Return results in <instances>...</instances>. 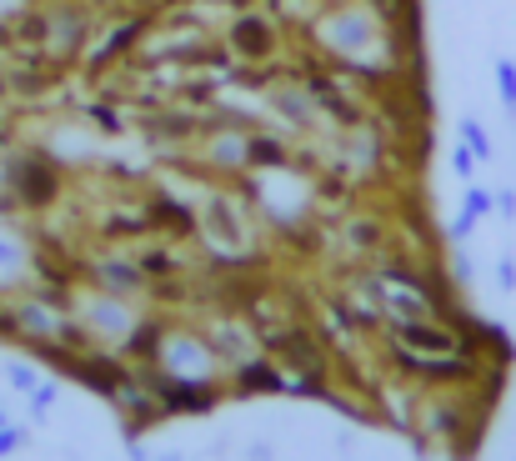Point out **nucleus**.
Segmentation results:
<instances>
[{
    "instance_id": "6e6552de",
    "label": "nucleus",
    "mask_w": 516,
    "mask_h": 461,
    "mask_svg": "<svg viewBox=\"0 0 516 461\" xmlns=\"http://www.w3.org/2000/svg\"><path fill=\"white\" fill-rule=\"evenodd\" d=\"M15 441H21V431H15V427H5V431H0V451H11Z\"/></svg>"
},
{
    "instance_id": "39448f33",
    "label": "nucleus",
    "mask_w": 516,
    "mask_h": 461,
    "mask_svg": "<svg viewBox=\"0 0 516 461\" xmlns=\"http://www.w3.org/2000/svg\"><path fill=\"white\" fill-rule=\"evenodd\" d=\"M452 166H456V176H462V181H472V171H476V156H472V150H456V156H452Z\"/></svg>"
},
{
    "instance_id": "f03ea898",
    "label": "nucleus",
    "mask_w": 516,
    "mask_h": 461,
    "mask_svg": "<svg viewBox=\"0 0 516 461\" xmlns=\"http://www.w3.org/2000/svg\"><path fill=\"white\" fill-rule=\"evenodd\" d=\"M462 146L472 150L476 161H492V136L482 130V120H476V116H462Z\"/></svg>"
},
{
    "instance_id": "7ed1b4c3",
    "label": "nucleus",
    "mask_w": 516,
    "mask_h": 461,
    "mask_svg": "<svg viewBox=\"0 0 516 461\" xmlns=\"http://www.w3.org/2000/svg\"><path fill=\"white\" fill-rule=\"evenodd\" d=\"M496 96H502V106H506V116L516 120V61H496Z\"/></svg>"
},
{
    "instance_id": "0eeeda50",
    "label": "nucleus",
    "mask_w": 516,
    "mask_h": 461,
    "mask_svg": "<svg viewBox=\"0 0 516 461\" xmlns=\"http://www.w3.org/2000/svg\"><path fill=\"white\" fill-rule=\"evenodd\" d=\"M11 381H15V387H31L35 376H31V371H25V366H11Z\"/></svg>"
},
{
    "instance_id": "423d86ee",
    "label": "nucleus",
    "mask_w": 516,
    "mask_h": 461,
    "mask_svg": "<svg viewBox=\"0 0 516 461\" xmlns=\"http://www.w3.org/2000/svg\"><path fill=\"white\" fill-rule=\"evenodd\" d=\"M496 211H502L506 221H516V191H496Z\"/></svg>"
},
{
    "instance_id": "f257e3e1",
    "label": "nucleus",
    "mask_w": 516,
    "mask_h": 461,
    "mask_svg": "<svg viewBox=\"0 0 516 461\" xmlns=\"http://www.w3.org/2000/svg\"><path fill=\"white\" fill-rule=\"evenodd\" d=\"M397 336L406 346H421V351H436V356H462L466 346L456 341L452 331H436V326H416V322H406V326H397Z\"/></svg>"
},
{
    "instance_id": "20e7f679",
    "label": "nucleus",
    "mask_w": 516,
    "mask_h": 461,
    "mask_svg": "<svg viewBox=\"0 0 516 461\" xmlns=\"http://www.w3.org/2000/svg\"><path fill=\"white\" fill-rule=\"evenodd\" d=\"M496 286H502V291H516V261H511V256L496 261Z\"/></svg>"
}]
</instances>
